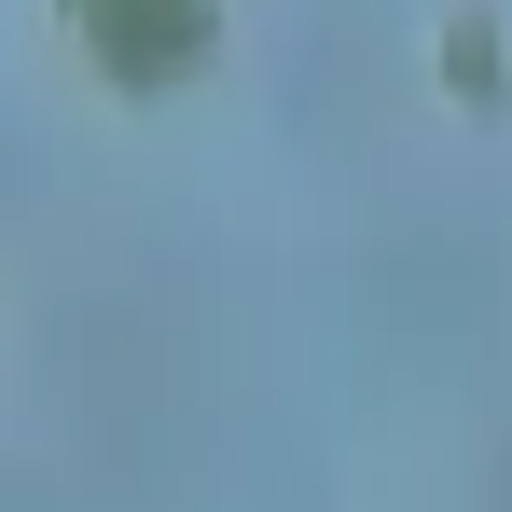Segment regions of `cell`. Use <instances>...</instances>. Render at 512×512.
I'll return each mask as SVG.
<instances>
[{"mask_svg":"<svg viewBox=\"0 0 512 512\" xmlns=\"http://www.w3.org/2000/svg\"><path fill=\"white\" fill-rule=\"evenodd\" d=\"M70 28L97 42V70H111L125 97H167L180 70L222 42V14H208V0H70Z\"/></svg>","mask_w":512,"mask_h":512,"instance_id":"cell-1","label":"cell"}]
</instances>
